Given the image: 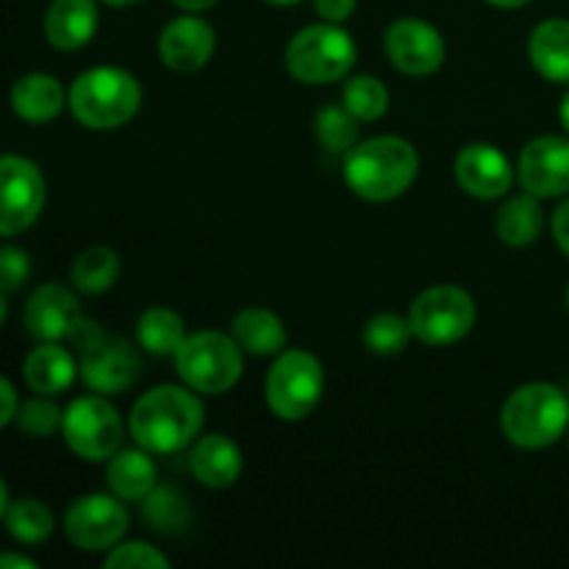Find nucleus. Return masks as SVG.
I'll return each instance as SVG.
<instances>
[{
  "label": "nucleus",
  "instance_id": "27",
  "mask_svg": "<svg viewBox=\"0 0 569 569\" xmlns=\"http://www.w3.org/2000/svg\"><path fill=\"white\" fill-rule=\"evenodd\" d=\"M187 337L189 333L183 328L181 315H176L167 306H153L137 322L139 348H144L153 356H172L176 359V353L187 342Z\"/></svg>",
  "mask_w": 569,
  "mask_h": 569
},
{
  "label": "nucleus",
  "instance_id": "3",
  "mask_svg": "<svg viewBox=\"0 0 569 569\" xmlns=\"http://www.w3.org/2000/svg\"><path fill=\"white\" fill-rule=\"evenodd\" d=\"M500 431L515 448H550L569 431V395L548 381L515 389L500 409Z\"/></svg>",
  "mask_w": 569,
  "mask_h": 569
},
{
  "label": "nucleus",
  "instance_id": "8",
  "mask_svg": "<svg viewBox=\"0 0 569 569\" xmlns=\"http://www.w3.org/2000/svg\"><path fill=\"white\" fill-rule=\"evenodd\" d=\"M326 392V372L320 359L309 350H283L270 367L264 398L278 420H306Z\"/></svg>",
  "mask_w": 569,
  "mask_h": 569
},
{
  "label": "nucleus",
  "instance_id": "11",
  "mask_svg": "<svg viewBox=\"0 0 569 569\" xmlns=\"http://www.w3.org/2000/svg\"><path fill=\"white\" fill-rule=\"evenodd\" d=\"M44 176L26 156H0V237H17L44 209Z\"/></svg>",
  "mask_w": 569,
  "mask_h": 569
},
{
  "label": "nucleus",
  "instance_id": "9",
  "mask_svg": "<svg viewBox=\"0 0 569 569\" xmlns=\"http://www.w3.org/2000/svg\"><path fill=\"white\" fill-rule=\"evenodd\" d=\"M476 300L453 283H439L420 292L411 303L409 322L415 337L428 348H448L461 342L476 326Z\"/></svg>",
  "mask_w": 569,
  "mask_h": 569
},
{
  "label": "nucleus",
  "instance_id": "19",
  "mask_svg": "<svg viewBox=\"0 0 569 569\" xmlns=\"http://www.w3.org/2000/svg\"><path fill=\"white\" fill-rule=\"evenodd\" d=\"M189 467L203 487L228 489L242 476V450L226 433H209L203 439H194Z\"/></svg>",
  "mask_w": 569,
  "mask_h": 569
},
{
  "label": "nucleus",
  "instance_id": "35",
  "mask_svg": "<svg viewBox=\"0 0 569 569\" xmlns=\"http://www.w3.org/2000/svg\"><path fill=\"white\" fill-rule=\"evenodd\" d=\"M31 276V261L26 250L6 244L0 248V292H17Z\"/></svg>",
  "mask_w": 569,
  "mask_h": 569
},
{
  "label": "nucleus",
  "instance_id": "4",
  "mask_svg": "<svg viewBox=\"0 0 569 569\" xmlns=\"http://www.w3.org/2000/svg\"><path fill=\"white\" fill-rule=\"evenodd\" d=\"M67 106L89 131H114L137 117L142 87L122 67H92L72 81Z\"/></svg>",
  "mask_w": 569,
  "mask_h": 569
},
{
  "label": "nucleus",
  "instance_id": "24",
  "mask_svg": "<svg viewBox=\"0 0 569 569\" xmlns=\"http://www.w3.org/2000/svg\"><path fill=\"white\" fill-rule=\"evenodd\" d=\"M231 337L250 356H278L287 350V328L281 317L261 306H250L233 317Z\"/></svg>",
  "mask_w": 569,
  "mask_h": 569
},
{
  "label": "nucleus",
  "instance_id": "37",
  "mask_svg": "<svg viewBox=\"0 0 569 569\" xmlns=\"http://www.w3.org/2000/svg\"><path fill=\"white\" fill-rule=\"evenodd\" d=\"M17 409H20V400H17L14 383L0 376V428L17 420Z\"/></svg>",
  "mask_w": 569,
  "mask_h": 569
},
{
  "label": "nucleus",
  "instance_id": "43",
  "mask_svg": "<svg viewBox=\"0 0 569 569\" xmlns=\"http://www.w3.org/2000/svg\"><path fill=\"white\" fill-rule=\"evenodd\" d=\"M9 506H11L9 489H6L3 478H0V520H3V517H6V511H9Z\"/></svg>",
  "mask_w": 569,
  "mask_h": 569
},
{
  "label": "nucleus",
  "instance_id": "42",
  "mask_svg": "<svg viewBox=\"0 0 569 569\" xmlns=\"http://www.w3.org/2000/svg\"><path fill=\"white\" fill-rule=\"evenodd\" d=\"M559 120H561V128H565L567 137H569V92L565 94V98H561V106H559Z\"/></svg>",
  "mask_w": 569,
  "mask_h": 569
},
{
  "label": "nucleus",
  "instance_id": "5",
  "mask_svg": "<svg viewBox=\"0 0 569 569\" xmlns=\"http://www.w3.org/2000/svg\"><path fill=\"white\" fill-rule=\"evenodd\" d=\"M353 37L345 31L337 22H317V26H306L289 39L287 53V70L295 81L309 83V87H322V83L342 81L350 76L356 64Z\"/></svg>",
  "mask_w": 569,
  "mask_h": 569
},
{
  "label": "nucleus",
  "instance_id": "26",
  "mask_svg": "<svg viewBox=\"0 0 569 569\" xmlns=\"http://www.w3.org/2000/svg\"><path fill=\"white\" fill-rule=\"evenodd\" d=\"M142 517L161 537H181L192 526V506L178 487L156 483L153 492L142 500Z\"/></svg>",
  "mask_w": 569,
  "mask_h": 569
},
{
  "label": "nucleus",
  "instance_id": "31",
  "mask_svg": "<svg viewBox=\"0 0 569 569\" xmlns=\"http://www.w3.org/2000/svg\"><path fill=\"white\" fill-rule=\"evenodd\" d=\"M361 337H365V345L370 353L398 356L409 348L415 331H411L409 317L389 315V311H383V315H376L367 320L365 333H361Z\"/></svg>",
  "mask_w": 569,
  "mask_h": 569
},
{
  "label": "nucleus",
  "instance_id": "44",
  "mask_svg": "<svg viewBox=\"0 0 569 569\" xmlns=\"http://www.w3.org/2000/svg\"><path fill=\"white\" fill-rule=\"evenodd\" d=\"M103 3L114 6V9H126V6H137V3H142V0H103Z\"/></svg>",
  "mask_w": 569,
  "mask_h": 569
},
{
  "label": "nucleus",
  "instance_id": "29",
  "mask_svg": "<svg viewBox=\"0 0 569 569\" xmlns=\"http://www.w3.org/2000/svg\"><path fill=\"white\" fill-rule=\"evenodd\" d=\"M6 531L22 545H42L44 539H50L53 533L56 522H53V511L42 503V500H14L9 506L3 517Z\"/></svg>",
  "mask_w": 569,
  "mask_h": 569
},
{
  "label": "nucleus",
  "instance_id": "32",
  "mask_svg": "<svg viewBox=\"0 0 569 569\" xmlns=\"http://www.w3.org/2000/svg\"><path fill=\"white\" fill-rule=\"evenodd\" d=\"M317 139L328 153H348L359 142V120L342 106H326L315 120Z\"/></svg>",
  "mask_w": 569,
  "mask_h": 569
},
{
  "label": "nucleus",
  "instance_id": "18",
  "mask_svg": "<svg viewBox=\"0 0 569 569\" xmlns=\"http://www.w3.org/2000/svg\"><path fill=\"white\" fill-rule=\"evenodd\" d=\"M100 26L98 0H53L44 11V37L56 50L87 48Z\"/></svg>",
  "mask_w": 569,
  "mask_h": 569
},
{
  "label": "nucleus",
  "instance_id": "6",
  "mask_svg": "<svg viewBox=\"0 0 569 569\" xmlns=\"http://www.w3.org/2000/svg\"><path fill=\"white\" fill-rule=\"evenodd\" d=\"M70 342L81 350L78 372L83 383L98 395H122L142 372V359L128 339L106 333L94 320H83L70 333Z\"/></svg>",
  "mask_w": 569,
  "mask_h": 569
},
{
  "label": "nucleus",
  "instance_id": "23",
  "mask_svg": "<svg viewBox=\"0 0 569 569\" xmlns=\"http://www.w3.org/2000/svg\"><path fill=\"white\" fill-rule=\"evenodd\" d=\"M533 70L550 83H569V20L539 22L528 39Z\"/></svg>",
  "mask_w": 569,
  "mask_h": 569
},
{
  "label": "nucleus",
  "instance_id": "1",
  "mask_svg": "<svg viewBox=\"0 0 569 569\" xmlns=\"http://www.w3.org/2000/svg\"><path fill=\"white\" fill-rule=\"evenodd\" d=\"M128 428L133 442L150 453H181L183 448L194 445L203 428V403L194 389L164 383L144 392L133 403Z\"/></svg>",
  "mask_w": 569,
  "mask_h": 569
},
{
  "label": "nucleus",
  "instance_id": "41",
  "mask_svg": "<svg viewBox=\"0 0 569 569\" xmlns=\"http://www.w3.org/2000/svg\"><path fill=\"white\" fill-rule=\"evenodd\" d=\"M489 6H495V9H522V6H528L531 0H487Z\"/></svg>",
  "mask_w": 569,
  "mask_h": 569
},
{
  "label": "nucleus",
  "instance_id": "13",
  "mask_svg": "<svg viewBox=\"0 0 569 569\" xmlns=\"http://www.w3.org/2000/svg\"><path fill=\"white\" fill-rule=\"evenodd\" d=\"M383 48H387V59L392 61L395 70L411 78L433 76L448 56V44H445L439 28L428 20H420V17L395 20L387 28Z\"/></svg>",
  "mask_w": 569,
  "mask_h": 569
},
{
  "label": "nucleus",
  "instance_id": "46",
  "mask_svg": "<svg viewBox=\"0 0 569 569\" xmlns=\"http://www.w3.org/2000/svg\"><path fill=\"white\" fill-rule=\"evenodd\" d=\"M267 3H272V6H298V3H303V0H267Z\"/></svg>",
  "mask_w": 569,
  "mask_h": 569
},
{
  "label": "nucleus",
  "instance_id": "17",
  "mask_svg": "<svg viewBox=\"0 0 569 569\" xmlns=\"http://www.w3.org/2000/svg\"><path fill=\"white\" fill-rule=\"evenodd\" d=\"M22 322H26V331L39 342H59V339H70V333L81 322V306L76 295L61 283H42L28 298Z\"/></svg>",
  "mask_w": 569,
  "mask_h": 569
},
{
  "label": "nucleus",
  "instance_id": "22",
  "mask_svg": "<svg viewBox=\"0 0 569 569\" xmlns=\"http://www.w3.org/2000/svg\"><path fill=\"white\" fill-rule=\"evenodd\" d=\"M76 372L78 365L72 353L56 342H39V348H33L22 365L28 387L37 395H48V398L67 392L76 381Z\"/></svg>",
  "mask_w": 569,
  "mask_h": 569
},
{
  "label": "nucleus",
  "instance_id": "25",
  "mask_svg": "<svg viewBox=\"0 0 569 569\" xmlns=\"http://www.w3.org/2000/svg\"><path fill=\"white\" fill-rule=\"evenodd\" d=\"M495 228H498L500 242L509 244V248H528V244L537 242L545 228V214L537 194L522 192L506 200L500 206Z\"/></svg>",
  "mask_w": 569,
  "mask_h": 569
},
{
  "label": "nucleus",
  "instance_id": "36",
  "mask_svg": "<svg viewBox=\"0 0 569 569\" xmlns=\"http://www.w3.org/2000/svg\"><path fill=\"white\" fill-rule=\"evenodd\" d=\"M356 6H359V0H315L317 14L326 22H337V26H342L356 14Z\"/></svg>",
  "mask_w": 569,
  "mask_h": 569
},
{
  "label": "nucleus",
  "instance_id": "21",
  "mask_svg": "<svg viewBox=\"0 0 569 569\" xmlns=\"http://www.w3.org/2000/svg\"><path fill=\"white\" fill-rule=\"evenodd\" d=\"M106 483H109L111 495H117L122 503H142L159 483V470H156L150 450H117L106 467Z\"/></svg>",
  "mask_w": 569,
  "mask_h": 569
},
{
  "label": "nucleus",
  "instance_id": "14",
  "mask_svg": "<svg viewBox=\"0 0 569 569\" xmlns=\"http://www.w3.org/2000/svg\"><path fill=\"white\" fill-rule=\"evenodd\" d=\"M517 176L539 200L569 194V137H537L522 148Z\"/></svg>",
  "mask_w": 569,
  "mask_h": 569
},
{
  "label": "nucleus",
  "instance_id": "28",
  "mask_svg": "<svg viewBox=\"0 0 569 569\" xmlns=\"http://www.w3.org/2000/svg\"><path fill=\"white\" fill-rule=\"evenodd\" d=\"M72 283H76L78 292L87 295H103L109 292L111 287L120 278V259L111 248H89L83 253H78V259L72 261V272H70Z\"/></svg>",
  "mask_w": 569,
  "mask_h": 569
},
{
  "label": "nucleus",
  "instance_id": "34",
  "mask_svg": "<svg viewBox=\"0 0 569 569\" xmlns=\"http://www.w3.org/2000/svg\"><path fill=\"white\" fill-rule=\"evenodd\" d=\"M103 567L106 569H131V567L167 569L170 567V559L148 542H120L109 550V556L103 559Z\"/></svg>",
  "mask_w": 569,
  "mask_h": 569
},
{
  "label": "nucleus",
  "instance_id": "2",
  "mask_svg": "<svg viewBox=\"0 0 569 569\" xmlns=\"http://www.w3.org/2000/svg\"><path fill=\"white\" fill-rule=\"evenodd\" d=\"M345 183L370 203H387L409 192L420 176V153L403 137H376L356 142L345 153Z\"/></svg>",
  "mask_w": 569,
  "mask_h": 569
},
{
  "label": "nucleus",
  "instance_id": "47",
  "mask_svg": "<svg viewBox=\"0 0 569 569\" xmlns=\"http://www.w3.org/2000/svg\"><path fill=\"white\" fill-rule=\"evenodd\" d=\"M565 303H567V311H569V287H567V295H565Z\"/></svg>",
  "mask_w": 569,
  "mask_h": 569
},
{
  "label": "nucleus",
  "instance_id": "10",
  "mask_svg": "<svg viewBox=\"0 0 569 569\" xmlns=\"http://www.w3.org/2000/svg\"><path fill=\"white\" fill-rule=\"evenodd\" d=\"M61 433H64L67 448L78 459L109 461L120 450L126 426H122L120 411L106 400V395L94 392L76 398L67 406Z\"/></svg>",
  "mask_w": 569,
  "mask_h": 569
},
{
  "label": "nucleus",
  "instance_id": "39",
  "mask_svg": "<svg viewBox=\"0 0 569 569\" xmlns=\"http://www.w3.org/2000/svg\"><path fill=\"white\" fill-rule=\"evenodd\" d=\"M0 569H37V561L20 553H0Z\"/></svg>",
  "mask_w": 569,
  "mask_h": 569
},
{
  "label": "nucleus",
  "instance_id": "16",
  "mask_svg": "<svg viewBox=\"0 0 569 569\" xmlns=\"http://www.w3.org/2000/svg\"><path fill=\"white\" fill-rule=\"evenodd\" d=\"M217 48V33L203 17L183 14L164 26L159 37V56L167 70L172 72H198L211 61Z\"/></svg>",
  "mask_w": 569,
  "mask_h": 569
},
{
  "label": "nucleus",
  "instance_id": "30",
  "mask_svg": "<svg viewBox=\"0 0 569 569\" xmlns=\"http://www.w3.org/2000/svg\"><path fill=\"white\" fill-rule=\"evenodd\" d=\"M342 103L359 122H376L389 111V89L376 76H353L345 81Z\"/></svg>",
  "mask_w": 569,
  "mask_h": 569
},
{
  "label": "nucleus",
  "instance_id": "40",
  "mask_svg": "<svg viewBox=\"0 0 569 569\" xmlns=\"http://www.w3.org/2000/svg\"><path fill=\"white\" fill-rule=\"evenodd\" d=\"M170 3H176L178 9H183V11H192V14H200V11L211 9L217 0H170Z\"/></svg>",
  "mask_w": 569,
  "mask_h": 569
},
{
  "label": "nucleus",
  "instance_id": "20",
  "mask_svg": "<svg viewBox=\"0 0 569 569\" xmlns=\"http://www.w3.org/2000/svg\"><path fill=\"white\" fill-rule=\"evenodd\" d=\"M11 109L20 120L31 122V126H44V122L56 120L64 111L67 94L59 78L48 76V72H28L20 81L11 87Z\"/></svg>",
  "mask_w": 569,
  "mask_h": 569
},
{
  "label": "nucleus",
  "instance_id": "38",
  "mask_svg": "<svg viewBox=\"0 0 569 569\" xmlns=\"http://www.w3.org/2000/svg\"><path fill=\"white\" fill-rule=\"evenodd\" d=\"M553 239L556 244H559L561 253L569 259V194L561 200V206L553 214Z\"/></svg>",
  "mask_w": 569,
  "mask_h": 569
},
{
  "label": "nucleus",
  "instance_id": "12",
  "mask_svg": "<svg viewBox=\"0 0 569 569\" xmlns=\"http://www.w3.org/2000/svg\"><path fill=\"white\" fill-rule=\"evenodd\" d=\"M128 531V511L117 495H83L64 515V533L72 548L83 553H103L122 542Z\"/></svg>",
  "mask_w": 569,
  "mask_h": 569
},
{
  "label": "nucleus",
  "instance_id": "45",
  "mask_svg": "<svg viewBox=\"0 0 569 569\" xmlns=\"http://www.w3.org/2000/svg\"><path fill=\"white\" fill-rule=\"evenodd\" d=\"M6 292H0V326H3L6 322V315H9V306H6V298H3Z\"/></svg>",
  "mask_w": 569,
  "mask_h": 569
},
{
  "label": "nucleus",
  "instance_id": "33",
  "mask_svg": "<svg viewBox=\"0 0 569 569\" xmlns=\"http://www.w3.org/2000/svg\"><path fill=\"white\" fill-rule=\"evenodd\" d=\"M61 420H64V411H61L48 395L26 400V403H20V409H17V426H20V431L28 433V437H53L56 431H61Z\"/></svg>",
  "mask_w": 569,
  "mask_h": 569
},
{
  "label": "nucleus",
  "instance_id": "15",
  "mask_svg": "<svg viewBox=\"0 0 569 569\" xmlns=\"http://www.w3.org/2000/svg\"><path fill=\"white\" fill-rule=\"evenodd\" d=\"M456 183L476 200H498L515 183V167L509 156L489 142H472L456 153Z\"/></svg>",
  "mask_w": 569,
  "mask_h": 569
},
{
  "label": "nucleus",
  "instance_id": "7",
  "mask_svg": "<svg viewBox=\"0 0 569 569\" xmlns=\"http://www.w3.org/2000/svg\"><path fill=\"white\" fill-rule=\"evenodd\" d=\"M244 350L220 331L189 333L176 353V370L189 389L200 395H226L239 383Z\"/></svg>",
  "mask_w": 569,
  "mask_h": 569
}]
</instances>
